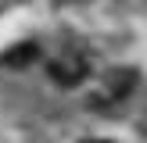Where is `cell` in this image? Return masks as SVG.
<instances>
[{"mask_svg": "<svg viewBox=\"0 0 147 143\" xmlns=\"http://www.w3.org/2000/svg\"><path fill=\"white\" fill-rule=\"evenodd\" d=\"M50 79L61 86H79L86 79V61L83 57H61V61L50 64Z\"/></svg>", "mask_w": 147, "mask_h": 143, "instance_id": "cell-1", "label": "cell"}, {"mask_svg": "<svg viewBox=\"0 0 147 143\" xmlns=\"http://www.w3.org/2000/svg\"><path fill=\"white\" fill-rule=\"evenodd\" d=\"M36 57H40V47H36V43H18V47H11V50L0 54V64H4V68H25Z\"/></svg>", "mask_w": 147, "mask_h": 143, "instance_id": "cell-2", "label": "cell"}, {"mask_svg": "<svg viewBox=\"0 0 147 143\" xmlns=\"http://www.w3.org/2000/svg\"><path fill=\"white\" fill-rule=\"evenodd\" d=\"M83 143H108V140H83Z\"/></svg>", "mask_w": 147, "mask_h": 143, "instance_id": "cell-3", "label": "cell"}]
</instances>
